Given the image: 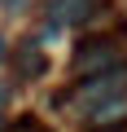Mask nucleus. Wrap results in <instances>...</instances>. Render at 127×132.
<instances>
[{
  "instance_id": "nucleus-1",
  "label": "nucleus",
  "mask_w": 127,
  "mask_h": 132,
  "mask_svg": "<svg viewBox=\"0 0 127 132\" xmlns=\"http://www.w3.org/2000/svg\"><path fill=\"white\" fill-rule=\"evenodd\" d=\"M123 62H127V35L123 31H96V35H83L75 44L70 75L75 79H88V75L114 71V66H123Z\"/></svg>"
},
{
  "instance_id": "nucleus-2",
  "label": "nucleus",
  "mask_w": 127,
  "mask_h": 132,
  "mask_svg": "<svg viewBox=\"0 0 127 132\" xmlns=\"http://www.w3.org/2000/svg\"><path fill=\"white\" fill-rule=\"evenodd\" d=\"M114 97H127V62L114 66V71L75 79V88L66 93V106L79 110V114H88V110H96V106H105V101H114Z\"/></svg>"
},
{
  "instance_id": "nucleus-3",
  "label": "nucleus",
  "mask_w": 127,
  "mask_h": 132,
  "mask_svg": "<svg viewBox=\"0 0 127 132\" xmlns=\"http://www.w3.org/2000/svg\"><path fill=\"white\" fill-rule=\"evenodd\" d=\"M105 5H110V0H48L44 13H48L53 27H83V22L101 18Z\"/></svg>"
},
{
  "instance_id": "nucleus-4",
  "label": "nucleus",
  "mask_w": 127,
  "mask_h": 132,
  "mask_svg": "<svg viewBox=\"0 0 127 132\" xmlns=\"http://www.w3.org/2000/svg\"><path fill=\"white\" fill-rule=\"evenodd\" d=\"M13 66H18V75H22V79H40V75L48 71V53H44L40 44L26 40V44L13 53Z\"/></svg>"
},
{
  "instance_id": "nucleus-5",
  "label": "nucleus",
  "mask_w": 127,
  "mask_h": 132,
  "mask_svg": "<svg viewBox=\"0 0 127 132\" xmlns=\"http://www.w3.org/2000/svg\"><path fill=\"white\" fill-rule=\"evenodd\" d=\"M83 119H88V128H114V123H127V97H114V101L88 110Z\"/></svg>"
},
{
  "instance_id": "nucleus-6",
  "label": "nucleus",
  "mask_w": 127,
  "mask_h": 132,
  "mask_svg": "<svg viewBox=\"0 0 127 132\" xmlns=\"http://www.w3.org/2000/svg\"><path fill=\"white\" fill-rule=\"evenodd\" d=\"M88 132H127V123H114V128H88Z\"/></svg>"
},
{
  "instance_id": "nucleus-7",
  "label": "nucleus",
  "mask_w": 127,
  "mask_h": 132,
  "mask_svg": "<svg viewBox=\"0 0 127 132\" xmlns=\"http://www.w3.org/2000/svg\"><path fill=\"white\" fill-rule=\"evenodd\" d=\"M5 97H9V88H5V84H0V101H5Z\"/></svg>"
},
{
  "instance_id": "nucleus-8",
  "label": "nucleus",
  "mask_w": 127,
  "mask_h": 132,
  "mask_svg": "<svg viewBox=\"0 0 127 132\" xmlns=\"http://www.w3.org/2000/svg\"><path fill=\"white\" fill-rule=\"evenodd\" d=\"M0 62H5V40H0Z\"/></svg>"
},
{
  "instance_id": "nucleus-9",
  "label": "nucleus",
  "mask_w": 127,
  "mask_h": 132,
  "mask_svg": "<svg viewBox=\"0 0 127 132\" xmlns=\"http://www.w3.org/2000/svg\"><path fill=\"white\" fill-rule=\"evenodd\" d=\"M0 132H5V128H0Z\"/></svg>"
}]
</instances>
